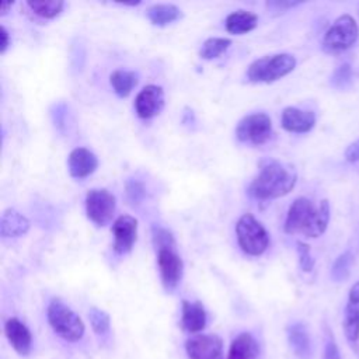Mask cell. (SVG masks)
Wrapping results in <instances>:
<instances>
[{
  "label": "cell",
  "instance_id": "9a60e30c",
  "mask_svg": "<svg viewBox=\"0 0 359 359\" xmlns=\"http://www.w3.org/2000/svg\"><path fill=\"white\" fill-rule=\"evenodd\" d=\"M98 160L93 151L86 147H76L67 157L69 172L74 178H84L95 171Z\"/></svg>",
  "mask_w": 359,
  "mask_h": 359
},
{
  "label": "cell",
  "instance_id": "52a82bcc",
  "mask_svg": "<svg viewBox=\"0 0 359 359\" xmlns=\"http://www.w3.org/2000/svg\"><path fill=\"white\" fill-rule=\"evenodd\" d=\"M236 136L240 142L251 144H264L272 136L271 118L264 112L244 116L236 128Z\"/></svg>",
  "mask_w": 359,
  "mask_h": 359
},
{
  "label": "cell",
  "instance_id": "4dcf8cb0",
  "mask_svg": "<svg viewBox=\"0 0 359 359\" xmlns=\"http://www.w3.org/2000/svg\"><path fill=\"white\" fill-rule=\"evenodd\" d=\"M299 1H266L265 6L272 11H286L287 8H292L294 6H299Z\"/></svg>",
  "mask_w": 359,
  "mask_h": 359
},
{
  "label": "cell",
  "instance_id": "277c9868",
  "mask_svg": "<svg viewBox=\"0 0 359 359\" xmlns=\"http://www.w3.org/2000/svg\"><path fill=\"white\" fill-rule=\"evenodd\" d=\"M296 66L290 53H275L254 60L247 69V77L254 83H272L289 74Z\"/></svg>",
  "mask_w": 359,
  "mask_h": 359
},
{
  "label": "cell",
  "instance_id": "5b68a950",
  "mask_svg": "<svg viewBox=\"0 0 359 359\" xmlns=\"http://www.w3.org/2000/svg\"><path fill=\"white\" fill-rule=\"evenodd\" d=\"M236 234L238 245L248 255H261L269 245L268 231L251 213H244L238 219Z\"/></svg>",
  "mask_w": 359,
  "mask_h": 359
},
{
  "label": "cell",
  "instance_id": "4316f807",
  "mask_svg": "<svg viewBox=\"0 0 359 359\" xmlns=\"http://www.w3.org/2000/svg\"><path fill=\"white\" fill-rule=\"evenodd\" d=\"M351 264H352V255L349 251L341 254L334 265H332V269H331V276L334 280L337 282H341V280H345L349 275V268H351Z\"/></svg>",
  "mask_w": 359,
  "mask_h": 359
},
{
  "label": "cell",
  "instance_id": "8992f818",
  "mask_svg": "<svg viewBox=\"0 0 359 359\" xmlns=\"http://www.w3.org/2000/svg\"><path fill=\"white\" fill-rule=\"evenodd\" d=\"M359 36V27L349 14L339 15L327 29L323 38V49L327 53H339L349 49Z\"/></svg>",
  "mask_w": 359,
  "mask_h": 359
},
{
  "label": "cell",
  "instance_id": "30bf717a",
  "mask_svg": "<svg viewBox=\"0 0 359 359\" xmlns=\"http://www.w3.org/2000/svg\"><path fill=\"white\" fill-rule=\"evenodd\" d=\"M185 352L189 359H224L223 341L216 334H201L185 342Z\"/></svg>",
  "mask_w": 359,
  "mask_h": 359
},
{
  "label": "cell",
  "instance_id": "484cf974",
  "mask_svg": "<svg viewBox=\"0 0 359 359\" xmlns=\"http://www.w3.org/2000/svg\"><path fill=\"white\" fill-rule=\"evenodd\" d=\"M231 45V41L229 38H208L203 43L202 48L199 50L201 57L203 59H215L217 56H220L229 46Z\"/></svg>",
  "mask_w": 359,
  "mask_h": 359
},
{
  "label": "cell",
  "instance_id": "836d02e7",
  "mask_svg": "<svg viewBox=\"0 0 359 359\" xmlns=\"http://www.w3.org/2000/svg\"><path fill=\"white\" fill-rule=\"evenodd\" d=\"M0 36H1L0 52H1V53H4V52H6V49H7V46L10 45V39H8V32H7V29H6L3 25L0 27Z\"/></svg>",
  "mask_w": 359,
  "mask_h": 359
},
{
  "label": "cell",
  "instance_id": "7402d4cb",
  "mask_svg": "<svg viewBox=\"0 0 359 359\" xmlns=\"http://www.w3.org/2000/svg\"><path fill=\"white\" fill-rule=\"evenodd\" d=\"M258 17L257 14L247 10H236L230 13L226 18V29L231 34H245L257 27Z\"/></svg>",
  "mask_w": 359,
  "mask_h": 359
},
{
  "label": "cell",
  "instance_id": "83f0119b",
  "mask_svg": "<svg viewBox=\"0 0 359 359\" xmlns=\"http://www.w3.org/2000/svg\"><path fill=\"white\" fill-rule=\"evenodd\" d=\"M153 243L156 245V250L161 248H175V241L172 234L163 227H154L153 229Z\"/></svg>",
  "mask_w": 359,
  "mask_h": 359
},
{
  "label": "cell",
  "instance_id": "603a6c76",
  "mask_svg": "<svg viewBox=\"0 0 359 359\" xmlns=\"http://www.w3.org/2000/svg\"><path fill=\"white\" fill-rule=\"evenodd\" d=\"M109 83L119 97H126L137 84V74L130 70L116 69L109 74Z\"/></svg>",
  "mask_w": 359,
  "mask_h": 359
},
{
  "label": "cell",
  "instance_id": "8fae6325",
  "mask_svg": "<svg viewBox=\"0 0 359 359\" xmlns=\"http://www.w3.org/2000/svg\"><path fill=\"white\" fill-rule=\"evenodd\" d=\"M163 107H164V91L160 86L149 84L143 87L135 98L136 114L143 119H149L158 115Z\"/></svg>",
  "mask_w": 359,
  "mask_h": 359
},
{
  "label": "cell",
  "instance_id": "7c38bea8",
  "mask_svg": "<svg viewBox=\"0 0 359 359\" xmlns=\"http://www.w3.org/2000/svg\"><path fill=\"white\" fill-rule=\"evenodd\" d=\"M112 234L115 252H129L137 237V220L129 215L119 216L112 224Z\"/></svg>",
  "mask_w": 359,
  "mask_h": 359
},
{
  "label": "cell",
  "instance_id": "3957f363",
  "mask_svg": "<svg viewBox=\"0 0 359 359\" xmlns=\"http://www.w3.org/2000/svg\"><path fill=\"white\" fill-rule=\"evenodd\" d=\"M46 317L53 332L67 342H77L84 337L83 320L60 299H52L46 309Z\"/></svg>",
  "mask_w": 359,
  "mask_h": 359
},
{
  "label": "cell",
  "instance_id": "d4e9b609",
  "mask_svg": "<svg viewBox=\"0 0 359 359\" xmlns=\"http://www.w3.org/2000/svg\"><path fill=\"white\" fill-rule=\"evenodd\" d=\"M27 6L31 8V11H34L39 17L53 18L62 11L63 1L62 0H28Z\"/></svg>",
  "mask_w": 359,
  "mask_h": 359
},
{
  "label": "cell",
  "instance_id": "4fadbf2b",
  "mask_svg": "<svg viewBox=\"0 0 359 359\" xmlns=\"http://www.w3.org/2000/svg\"><path fill=\"white\" fill-rule=\"evenodd\" d=\"M4 334L8 344L20 356H27L32 349V335L29 328L17 317H11L4 323Z\"/></svg>",
  "mask_w": 359,
  "mask_h": 359
},
{
  "label": "cell",
  "instance_id": "f546056e",
  "mask_svg": "<svg viewBox=\"0 0 359 359\" xmlns=\"http://www.w3.org/2000/svg\"><path fill=\"white\" fill-rule=\"evenodd\" d=\"M324 359H342L339 349L332 338H328L324 346Z\"/></svg>",
  "mask_w": 359,
  "mask_h": 359
},
{
  "label": "cell",
  "instance_id": "d6986e66",
  "mask_svg": "<svg viewBox=\"0 0 359 359\" xmlns=\"http://www.w3.org/2000/svg\"><path fill=\"white\" fill-rule=\"evenodd\" d=\"M29 220L18 210L6 209L0 219V233L3 237H18L28 231Z\"/></svg>",
  "mask_w": 359,
  "mask_h": 359
},
{
  "label": "cell",
  "instance_id": "9c48e42d",
  "mask_svg": "<svg viewBox=\"0 0 359 359\" xmlns=\"http://www.w3.org/2000/svg\"><path fill=\"white\" fill-rule=\"evenodd\" d=\"M157 265L165 290H174L182 278V259L175 248L157 250Z\"/></svg>",
  "mask_w": 359,
  "mask_h": 359
},
{
  "label": "cell",
  "instance_id": "2e32d148",
  "mask_svg": "<svg viewBox=\"0 0 359 359\" xmlns=\"http://www.w3.org/2000/svg\"><path fill=\"white\" fill-rule=\"evenodd\" d=\"M344 331L351 344L359 338V280L349 289L344 316Z\"/></svg>",
  "mask_w": 359,
  "mask_h": 359
},
{
  "label": "cell",
  "instance_id": "ba28073f",
  "mask_svg": "<svg viewBox=\"0 0 359 359\" xmlns=\"http://www.w3.org/2000/svg\"><path fill=\"white\" fill-rule=\"evenodd\" d=\"M116 208L115 196L107 189H90L86 195L87 217L97 226H105L111 222Z\"/></svg>",
  "mask_w": 359,
  "mask_h": 359
},
{
  "label": "cell",
  "instance_id": "d6a6232c",
  "mask_svg": "<svg viewBox=\"0 0 359 359\" xmlns=\"http://www.w3.org/2000/svg\"><path fill=\"white\" fill-rule=\"evenodd\" d=\"M349 74H351V69H349V66H348V65H342V66L337 70V73H335V76H334V83H335V84H338V81L348 80Z\"/></svg>",
  "mask_w": 359,
  "mask_h": 359
},
{
  "label": "cell",
  "instance_id": "6da1fadb",
  "mask_svg": "<svg viewBox=\"0 0 359 359\" xmlns=\"http://www.w3.org/2000/svg\"><path fill=\"white\" fill-rule=\"evenodd\" d=\"M330 222V203L323 199L314 205L309 198H296L286 215L285 231L289 234H303L306 237H320Z\"/></svg>",
  "mask_w": 359,
  "mask_h": 359
},
{
  "label": "cell",
  "instance_id": "7a4b0ae2",
  "mask_svg": "<svg viewBox=\"0 0 359 359\" xmlns=\"http://www.w3.org/2000/svg\"><path fill=\"white\" fill-rule=\"evenodd\" d=\"M296 172L279 161L265 163L250 184V194L255 199H273L289 194L296 184Z\"/></svg>",
  "mask_w": 359,
  "mask_h": 359
},
{
  "label": "cell",
  "instance_id": "f1b7e54d",
  "mask_svg": "<svg viewBox=\"0 0 359 359\" xmlns=\"http://www.w3.org/2000/svg\"><path fill=\"white\" fill-rule=\"evenodd\" d=\"M297 245V254H299V264H300V268L304 271V272H310L314 266V259L311 257V252H310V247L303 243V241H297L296 243Z\"/></svg>",
  "mask_w": 359,
  "mask_h": 359
},
{
  "label": "cell",
  "instance_id": "5bb4252c",
  "mask_svg": "<svg viewBox=\"0 0 359 359\" xmlns=\"http://www.w3.org/2000/svg\"><path fill=\"white\" fill-rule=\"evenodd\" d=\"M316 123V115L311 111L299 109L296 107H287L280 116V125L287 132L306 133L313 129Z\"/></svg>",
  "mask_w": 359,
  "mask_h": 359
},
{
  "label": "cell",
  "instance_id": "e0dca14e",
  "mask_svg": "<svg viewBox=\"0 0 359 359\" xmlns=\"http://www.w3.org/2000/svg\"><path fill=\"white\" fill-rule=\"evenodd\" d=\"M206 311L201 302L182 300L181 303V327L184 331L196 334L206 327Z\"/></svg>",
  "mask_w": 359,
  "mask_h": 359
},
{
  "label": "cell",
  "instance_id": "cb8c5ba5",
  "mask_svg": "<svg viewBox=\"0 0 359 359\" xmlns=\"http://www.w3.org/2000/svg\"><path fill=\"white\" fill-rule=\"evenodd\" d=\"M88 318H90L91 328L97 337L107 338L109 335L111 318H109L108 313H105L104 310H101L98 307H91L88 310Z\"/></svg>",
  "mask_w": 359,
  "mask_h": 359
},
{
  "label": "cell",
  "instance_id": "1f68e13d",
  "mask_svg": "<svg viewBox=\"0 0 359 359\" xmlns=\"http://www.w3.org/2000/svg\"><path fill=\"white\" fill-rule=\"evenodd\" d=\"M345 157L349 163L359 161V139L348 146V149L345 151Z\"/></svg>",
  "mask_w": 359,
  "mask_h": 359
},
{
  "label": "cell",
  "instance_id": "e575fe53",
  "mask_svg": "<svg viewBox=\"0 0 359 359\" xmlns=\"http://www.w3.org/2000/svg\"><path fill=\"white\" fill-rule=\"evenodd\" d=\"M11 7V3H3L1 4V15H4L7 13V8Z\"/></svg>",
  "mask_w": 359,
  "mask_h": 359
},
{
  "label": "cell",
  "instance_id": "ac0fdd59",
  "mask_svg": "<svg viewBox=\"0 0 359 359\" xmlns=\"http://www.w3.org/2000/svg\"><path fill=\"white\" fill-rule=\"evenodd\" d=\"M287 342L299 359H310L313 348L310 334L303 323H293L286 328Z\"/></svg>",
  "mask_w": 359,
  "mask_h": 359
},
{
  "label": "cell",
  "instance_id": "44dd1931",
  "mask_svg": "<svg viewBox=\"0 0 359 359\" xmlns=\"http://www.w3.org/2000/svg\"><path fill=\"white\" fill-rule=\"evenodd\" d=\"M146 15L149 21L153 25L157 27H165L178 18H181L182 13L175 4H167V3H160V4H153L146 10Z\"/></svg>",
  "mask_w": 359,
  "mask_h": 359
},
{
  "label": "cell",
  "instance_id": "ffe728a7",
  "mask_svg": "<svg viewBox=\"0 0 359 359\" xmlns=\"http://www.w3.org/2000/svg\"><path fill=\"white\" fill-rule=\"evenodd\" d=\"M258 344L250 332H240L230 344L226 359H257Z\"/></svg>",
  "mask_w": 359,
  "mask_h": 359
}]
</instances>
